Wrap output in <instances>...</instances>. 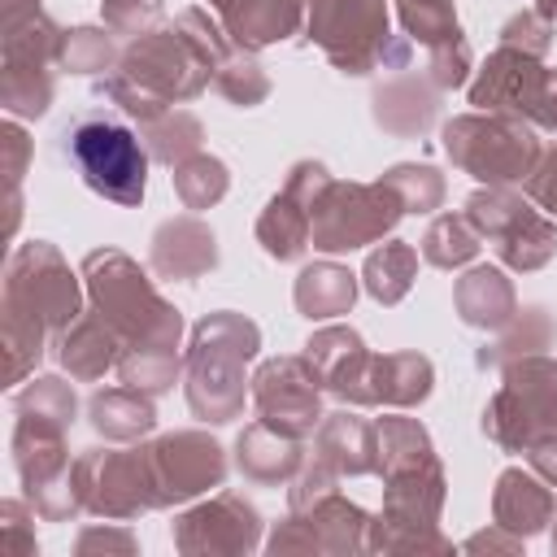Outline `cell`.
<instances>
[{
	"label": "cell",
	"instance_id": "obj_1",
	"mask_svg": "<svg viewBox=\"0 0 557 557\" xmlns=\"http://www.w3.org/2000/svg\"><path fill=\"white\" fill-rule=\"evenodd\" d=\"M70 161L91 191L113 205H139L148 187V152L131 126L87 117L70 131Z\"/></svg>",
	"mask_w": 557,
	"mask_h": 557
}]
</instances>
